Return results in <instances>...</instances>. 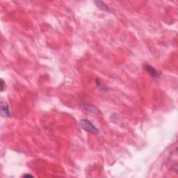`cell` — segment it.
<instances>
[{
	"label": "cell",
	"instance_id": "obj_2",
	"mask_svg": "<svg viewBox=\"0 0 178 178\" xmlns=\"http://www.w3.org/2000/svg\"><path fill=\"white\" fill-rule=\"evenodd\" d=\"M1 115L4 118H8V117H10L11 115L9 105L4 102H1Z\"/></svg>",
	"mask_w": 178,
	"mask_h": 178
},
{
	"label": "cell",
	"instance_id": "obj_3",
	"mask_svg": "<svg viewBox=\"0 0 178 178\" xmlns=\"http://www.w3.org/2000/svg\"><path fill=\"white\" fill-rule=\"evenodd\" d=\"M145 69H146L147 73H148L149 75H150L152 77H153L154 79L159 78V77H160L159 73H158V72H157V70L152 66V65H145Z\"/></svg>",
	"mask_w": 178,
	"mask_h": 178
},
{
	"label": "cell",
	"instance_id": "obj_7",
	"mask_svg": "<svg viewBox=\"0 0 178 178\" xmlns=\"http://www.w3.org/2000/svg\"><path fill=\"white\" fill-rule=\"evenodd\" d=\"M24 177H33V176L31 175L26 174V175H24Z\"/></svg>",
	"mask_w": 178,
	"mask_h": 178
},
{
	"label": "cell",
	"instance_id": "obj_5",
	"mask_svg": "<svg viewBox=\"0 0 178 178\" xmlns=\"http://www.w3.org/2000/svg\"><path fill=\"white\" fill-rule=\"evenodd\" d=\"M86 109H87L88 111H89L90 112H92V113H99V110L97 109V108H96L95 106L89 105V104H87V105H86Z\"/></svg>",
	"mask_w": 178,
	"mask_h": 178
},
{
	"label": "cell",
	"instance_id": "obj_1",
	"mask_svg": "<svg viewBox=\"0 0 178 178\" xmlns=\"http://www.w3.org/2000/svg\"><path fill=\"white\" fill-rule=\"evenodd\" d=\"M80 125H81V128L83 129L86 131H89V132H95V133H98L99 130L95 126L91 123V121H89V120H81L80 121Z\"/></svg>",
	"mask_w": 178,
	"mask_h": 178
},
{
	"label": "cell",
	"instance_id": "obj_4",
	"mask_svg": "<svg viewBox=\"0 0 178 178\" xmlns=\"http://www.w3.org/2000/svg\"><path fill=\"white\" fill-rule=\"evenodd\" d=\"M94 3L96 4L97 7L98 8V9H100V10L105 11V12H109V9L108 6H107V4H106L104 1H95Z\"/></svg>",
	"mask_w": 178,
	"mask_h": 178
},
{
	"label": "cell",
	"instance_id": "obj_6",
	"mask_svg": "<svg viewBox=\"0 0 178 178\" xmlns=\"http://www.w3.org/2000/svg\"><path fill=\"white\" fill-rule=\"evenodd\" d=\"M6 89V84L4 80L1 79V92H3Z\"/></svg>",
	"mask_w": 178,
	"mask_h": 178
}]
</instances>
